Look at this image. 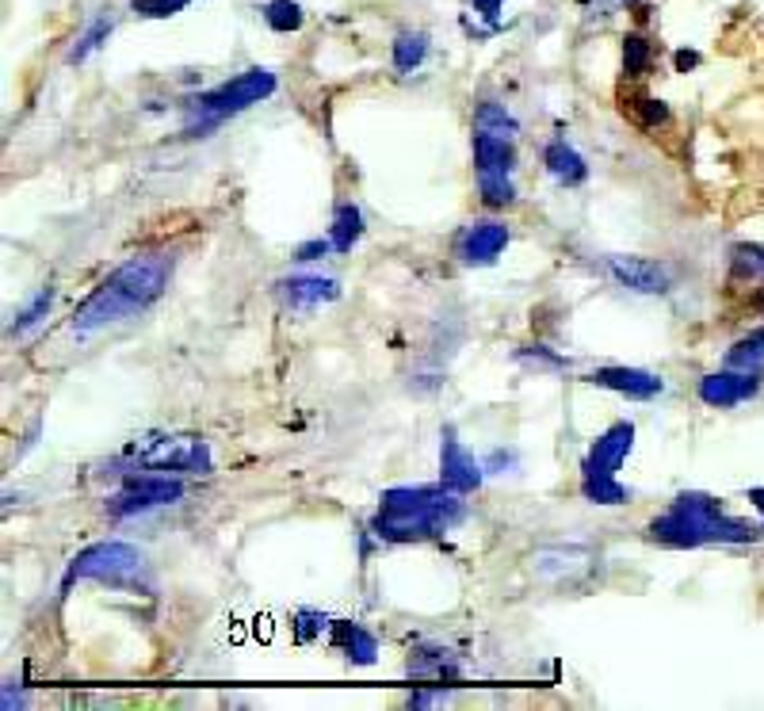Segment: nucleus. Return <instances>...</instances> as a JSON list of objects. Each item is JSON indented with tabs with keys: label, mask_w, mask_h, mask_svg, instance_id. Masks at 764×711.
I'll return each instance as SVG.
<instances>
[{
	"label": "nucleus",
	"mask_w": 764,
	"mask_h": 711,
	"mask_svg": "<svg viewBox=\"0 0 764 711\" xmlns=\"http://www.w3.org/2000/svg\"><path fill=\"white\" fill-rule=\"evenodd\" d=\"M173 268H176L173 253H139V257H131L74 310L69 330L77 337H88V333H100L111 330V325L142 318L168 291Z\"/></svg>",
	"instance_id": "f257e3e1"
},
{
	"label": "nucleus",
	"mask_w": 764,
	"mask_h": 711,
	"mask_svg": "<svg viewBox=\"0 0 764 711\" xmlns=\"http://www.w3.org/2000/svg\"><path fill=\"white\" fill-rule=\"evenodd\" d=\"M466 521L463 493L440 486H394L383 490L372 516V535L379 543H424L444 540L455 524Z\"/></svg>",
	"instance_id": "f03ea898"
},
{
	"label": "nucleus",
	"mask_w": 764,
	"mask_h": 711,
	"mask_svg": "<svg viewBox=\"0 0 764 711\" xmlns=\"http://www.w3.org/2000/svg\"><path fill=\"white\" fill-rule=\"evenodd\" d=\"M646 535L662 547L673 551H691V547H707V543H757L764 529L757 524L742 521V516H730L727 506L711 493L699 490H685L669 501L665 513H657L654 521L646 524Z\"/></svg>",
	"instance_id": "7ed1b4c3"
},
{
	"label": "nucleus",
	"mask_w": 764,
	"mask_h": 711,
	"mask_svg": "<svg viewBox=\"0 0 764 711\" xmlns=\"http://www.w3.org/2000/svg\"><path fill=\"white\" fill-rule=\"evenodd\" d=\"M74 581H100V586L111 589H142V593H150L153 570L139 547H131L123 540H103L77 551L74 563L66 566V578H62V593H69Z\"/></svg>",
	"instance_id": "20e7f679"
},
{
	"label": "nucleus",
	"mask_w": 764,
	"mask_h": 711,
	"mask_svg": "<svg viewBox=\"0 0 764 711\" xmlns=\"http://www.w3.org/2000/svg\"><path fill=\"white\" fill-rule=\"evenodd\" d=\"M634 447V425L631 421H616L593 441L589 455L582 463V498L593 506H627L631 490L619 482V467L627 463Z\"/></svg>",
	"instance_id": "39448f33"
},
{
	"label": "nucleus",
	"mask_w": 764,
	"mask_h": 711,
	"mask_svg": "<svg viewBox=\"0 0 764 711\" xmlns=\"http://www.w3.org/2000/svg\"><path fill=\"white\" fill-rule=\"evenodd\" d=\"M276 89H279V81H276V74H272V69H264V66L245 69V74L230 77V81H222L219 89L196 96V100L188 103L191 123H188V131H184V134H191V138H196V134L219 126L222 119H230V115H237V111L253 108V103L268 100Z\"/></svg>",
	"instance_id": "423d86ee"
},
{
	"label": "nucleus",
	"mask_w": 764,
	"mask_h": 711,
	"mask_svg": "<svg viewBox=\"0 0 764 711\" xmlns=\"http://www.w3.org/2000/svg\"><path fill=\"white\" fill-rule=\"evenodd\" d=\"M512 173H517V146H512V138L474 131V180H478L481 203L494 207V211L517 203Z\"/></svg>",
	"instance_id": "0eeeda50"
},
{
	"label": "nucleus",
	"mask_w": 764,
	"mask_h": 711,
	"mask_svg": "<svg viewBox=\"0 0 764 711\" xmlns=\"http://www.w3.org/2000/svg\"><path fill=\"white\" fill-rule=\"evenodd\" d=\"M123 482L119 490L108 498V513L111 516H139V513H150V509H160V506H176L184 498V482L176 475H165V470H119Z\"/></svg>",
	"instance_id": "6e6552de"
},
{
	"label": "nucleus",
	"mask_w": 764,
	"mask_h": 711,
	"mask_svg": "<svg viewBox=\"0 0 764 711\" xmlns=\"http://www.w3.org/2000/svg\"><path fill=\"white\" fill-rule=\"evenodd\" d=\"M126 455L139 459L142 470H165V475H211L214 459L203 436H157V441L134 444Z\"/></svg>",
	"instance_id": "1a4fd4ad"
},
{
	"label": "nucleus",
	"mask_w": 764,
	"mask_h": 711,
	"mask_svg": "<svg viewBox=\"0 0 764 711\" xmlns=\"http://www.w3.org/2000/svg\"><path fill=\"white\" fill-rule=\"evenodd\" d=\"M509 222L501 219H474L470 226L458 230L455 237V260L466 268H489L497 265L505 249H509Z\"/></svg>",
	"instance_id": "9d476101"
},
{
	"label": "nucleus",
	"mask_w": 764,
	"mask_h": 711,
	"mask_svg": "<svg viewBox=\"0 0 764 711\" xmlns=\"http://www.w3.org/2000/svg\"><path fill=\"white\" fill-rule=\"evenodd\" d=\"M764 387V375L761 371H738V367H722V371H711L699 379L696 395L704 406L711 410H734V406L750 402L757 398Z\"/></svg>",
	"instance_id": "9b49d317"
},
{
	"label": "nucleus",
	"mask_w": 764,
	"mask_h": 711,
	"mask_svg": "<svg viewBox=\"0 0 764 711\" xmlns=\"http://www.w3.org/2000/svg\"><path fill=\"white\" fill-rule=\"evenodd\" d=\"M440 482L452 493H463V498L481 490V482H486V463L466 452L452 425L440 433Z\"/></svg>",
	"instance_id": "f8f14e48"
},
{
	"label": "nucleus",
	"mask_w": 764,
	"mask_h": 711,
	"mask_svg": "<svg viewBox=\"0 0 764 711\" xmlns=\"http://www.w3.org/2000/svg\"><path fill=\"white\" fill-rule=\"evenodd\" d=\"M605 268H608V276L616 279L619 287H627V291L665 295L673 287V271H669V265H662V260H650V257H608Z\"/></svg>",
	"instance_id": "ddd939ff"
},
{
	"label": "nucleus",
	"mask_w": 764,
	"mask_h": 711,
	"mask_svg": "<svg viewBox=\"0 0 764 711\" xmlns=\"http://www.w3.org/2000/svg\"><path fill=\"white\" fill-rule=\"evenodd\" d=\"M589 382L600 390H616V395L631 398V402H650L665 390V379L646 367H623V364H611V367H597L589 371Z\"/></svg>",
	"instance_id": "4468645a"
},
{
	"label": "nucleus",
	"mask_w": 764,
	"mask_h": 711,
	"mask_svg": "<svg viewBox=\"0 0 764 711\" xmlns=\"http://www.w3.org/2000/svg\"><path fill=\"white\" fill-rule=\"evenodd\" d=\"M276 299L284 310H313V307H325V302H336L341 299V284L329 276H287L276 284Z\"/></svg>",
	"instance_id": "2eb2a0df"
},
{
	"label": "nucleus",
	"mask_w": 764,
	"mask_h": 711,
	"mask_svg": "<svg viewBox=\"0 0 764 711\" xmlns=\"http://www.w3.org/2000/svg\"><path fill=\"white\" fill-rule=\"evenodd\" d=\"M333 646L352 666H375L379 662V638L352 620H333Z\"/></svg>",
	"instance_id": "dca6fc26"
},
{
	"label": "nucleus",
	"mask_w": 764,
	"mask_h": 711,
	"mask_svg": "<svg viewBox=\"0 0 764 711\" xmlns=\"http://www.w3.org/2000/svg\"><path fill=\"white\" fill-rule=\"evenodd\" d=\"M543 165H546V173L562 184V188H577V184L589 180V165H585V157L577 154L566 138L546 142V146H543Z\"/></svg>",
	"instance_id": "f3484780"
},
{
	"label": "nucleus",
	"mask_w": 764,
	"mask_h": 711,
	"mask_svg": "<svg viewBox=\"0 0 764 711\" xmlns=\"http://www.w3.org/2000/svg\"><path fill=\"white\" fill-rule=\"evenodd\" d=\"M589 566H593V555L582 547H546L532 558V570L543 574V578H554V581L574 578V574L589 570Z\"/></svg>",
	"instance_id": "a211bd4d"
},
{
	"label": "nucleus",
	"mask_w": 764,
	"mask_h": 711,
	"mask_svg": "<svg viewBox=\"0 0 764 711\" xmlns=\"http://www.w3.org/2000/svg\"><path fill=\"white\" fill-rule=\"evenodd\" d=\"M406 674L409 677H432V681H455L458 677V658L444 646H417L409 651V662H406Z\"/></svg>",
	"instance_id": "6ab92c4d"
},
{
	"label": "nucleus",
	"mask_w": 764,
	"mask_h": 711,
	"mask_svg": "<svg viewBox=\"0 0 764 711\" xmlns=\"http://www.w3.org/2000/svg\"><path fill=\"white\" fill-rule=\"evenodd\" d=\"M364 237V211L356 203H336L333 211V230H329V242L333 253H352Z\"/></svg>",
	"instance_id": "aec40b11"
},
{
	"label": "nucleus",
	"mask_w": 764,
	"mask_h": 711,
	"mask_svg": "<svg viewBox=\"0 0 764 711\" xmlns=\"http://www.w3.org/2000/svg\"><path fill=\"white\" fill-rule=\"evenodd\" d=\"M474 131L481 134H501V138H512V134L520 131V123L512 119V111L505 108V103L497 100H481L478 108H474Z\"/></svg>",
	"instance_id": "412c9836"
},
{
	"label": "nucleus",
	"mask_w": 764,
	"mask_h": 711,
	"mask_svg": "<svg viewBox=\"0 0 764 711\" xmlns=\"http://www.w3.org/2000/svg\"><path fill=\"white\" fill-rule=\"evenodd\" d=\"M424 58H429V35H424V31H401V35L394 38V69H398V74L421 69Z\"/></svg>",
	"instance_id": "4be33fe9"
},
{
	"label": "nucleus",
	"mask_w": 764,
	"mask_h": 711,
	"mask_svg": "<svg viewBox=\"0 0 764 711\" xmlns=\"http://www.w3.org/2000/svg\"><path fill=\"white\" fill-rule=\"evenodd\" d=\"M727 367H738V371H761L764 367V330H753L745 337H738L734 345L727 348Z\"/></svg>",
	"instance_id": "5701e85b"
},
{
	"label": "nucleus",
	"mask_w": 764,
	"mask_h": 711,
	"mask_svg": "<svg viewBox=\"0 0 764 711\" xmlns=\"http://www.w3.org/2000/svg\"><path fill=\"white\" fill-rule=\"evenodd\" d=\"M654 69V43L646 35H627L623 38V74L627 77H646Z\"/></svg>",
	"instance_id": "b1692460"
},
{
	"label": "nucleus",
	"mask_w": 764,
	"mask_h": 711,
	"mask_svg": "<svg viewBox=\"0 0 764 711\" xmlns=\"http://www.w3.org/2000/svg\"><path fill=\"white\" fill-rule=\"evenodd\" d=\"M302 4L299 0H268L264 4V23H268L276 35H291V31L302 27Z\"/></svg>",
	"instance_id": "393cba45"
},
{
	"label": "nucleus",
	"mask_w": 764,
	"mask_h": 711,
	"mask_svg": "<svg viewBox=\"0 0 764 711\" xmlns=\"http://www.w3.org/2000/svg\"><path fill=\"white\" fill-rule=\"evenodd\" d=\"M111 31H115V20H111L108 12H103V15H96V20H92V23H88V27H85V35L77 38V46H74V51H69V66H77V62H85V58H88V54H92V51H100V46L108 43V35H111Z\"/></svg>",
	"instance_id": "a878e982"
},
{
	"label": "nucleus",
	"mask_w": 764,
	"mask_h": 711,
	"mask_svg": "<svg viewBox=\"0 0 764 711\" xmlns=\"http://www.w3.org/2000/svg\"><path fill=\"white\" fill-rule=\"evenodd\" d=\"M51 307H54V287L46 284V287H38L35 299H31L27 307H23L20 314H15V322H12V337H23V333L35 330V325L43 322L46 314H51Z\"/></svg>",
	"instance_id": "bb28decb"
},
{
	"label": "nucleus",
	"mask_w": 764,
	"mask_h": 711,
	"mask_svg": "<svg viewBox=\"0 0 764 711\" xmlns=\"http://www.w3.org/2000/svg\"><path fill=\"white\" fill-rule=\"evenodd\" d=\"M623 111L639 126H662V123H669V108H665L662 100H654V96H646V92L631 96V100L623 103Z\"/></svg>",
	"instance_id": "cd10ccee"
},
{
	"label": "nucleus",
	"mask_w": 764,
	"mask_h": 711,
	"mask_svg": "<svg viewBox=\"0 0 764 711\" xmlns=\"http://www.w3.org/2000/svg\"><path fill=\"white\" fill-rule=\"evenodd\" d=\"M329 627H333V620H329L325 612H318V609H299V612H295V623H291L295 643H299V646H310L313 638H321Z\"/></svg>",
	"instance_id": "c85d7f7f"
},
{
	"label": "nucleus",
	"mask_w": 764,
	"mask_h": 711,
	"mask_svg": "<svg viewBox=\"0 0 764 711\" xmlns=\"http://www.w3.org/2000/svg\"><path fill=\"white\" fill-rule=\"evenodd\" d=\"M517 364L532 367V371H566L569 359L554 356L551 348H543V345H524V348L517 353Z\"/></svg>",
	"instance_id": "c756f323"
},
{
	"label": "nucleus",
	"mask_w": 764,
	"mask_h": 711,
	"mask_svg": "<svg viewBox=\"0 0 764 711\" xmlns=\"http://www.w3.org/2000/svg\"><path fill=\"white\" fill-rule=\"evenodd\" d=\"M730 260H734L738 276L764 279V249L761 245H734V249H730Z\"/></svg>",
	"instance_id": "7c9ffc66"
},
{
	"label": "nucleus",
	"mask_w": 764,
	"mask_h": 711,
	"mask_svg": "<svg viewBox=\"0 0 764 711\" xmlns=\"http://www.w3.org/2000/svg\"><path fill=\"white\" fill-rule=\"evenodd\" d=\"M191 0H131L134 15H142V20H168V15L184 12Z\"/></svg>",
	"instance_id": "2f4dec72"
},
{
	"label": "nucleus",
	"mask_w": 764,
	"mask_h": 711,
	"mask_svg": "<svg viewBox=\"0 0 764 711\" xmlns=\"http://www.w3.org/2000/svg\"><path fill=\"white\" fill-rule=\"evenodd\" d=\"M329 253H333V242H329V237H310V242H302L299 249H295V260H299V265H313V260L329 257Z\"/></svg>",
	"instance_id": "473e14b6"
},
{
	"label": "nucleus",
	"mask_w": 764,
	"mask_h": 711,
	"mask_svg": "<svg viewBox=\"0 0 764 711\" xmlns=\"http://www.w3.org/2000/svg\"><path fill=\"white\" fill-rule=\"evenodd\" d=\"M470 4H474V12H478L481 20L497 23V15H501V4H505V0H470Z\"/></svg>",
	"instance_id": "72a5a7b5"
},
{
	"label": "nucleus",
	"mask_w": 764,
	"mask_h": 711,
	"mask_svg": "<svg viewBox=\"0 0 764 711\" xmlns=\"http://www.w3.org/2000/svg\"><path fill=\"white\" fill-rule=\"evenodd\" d=\"M673 66H677V74H688V69L699 66V54L696 51H677V54H673Z\"/></svg>",
	"instance_id": "f704fd0d"
},
{
	"label": "nucleus",
	"mask_w": 764,
	"mask_h": 711,
	"mask_svg": "<svg viewBox=\"0 0 764 711\" xmlns=\"http://www.w3.org/2000/svg\"><path fill=\"white\" fill-rule=\"evenodd\" d=\"M512 459H517L512 452H494L486 459V470H494V475H497V467H512Z\"/></svg>",
	"instance_id": "c9c22d12"
},
{
	"label": "nucleus",
	"mask_w": 764,
	"mask_h": 711,
	"mask_svg": "<svg viewBox=\"0 0 764 711\" xmlns=\"http://www.w3.org/2000/svg\"><path fill=\"white\" fill-rule=\"evenodd\" d=\"M745 498L753 501V509H757L761 521H764V486H753V490H745ZM761 529H764V524H761Z\"/></svg>",
	"instance_id": "e433bc0d"
},
{
	"label": "nucleus",
	"mask_w": 764,
	"mask_h": 711,
	"mask_svg": "<svg viewBox=\"0 0 764 711\" xmlns=\"http://www.w3.org/2000/svg\"><path fill=\"white\" fill-rule=\"evenodd\" d=\"M753 307H757V310H761V314H764V291L757 295V299H753Z\"/></svg>",
	"instance_id": "4c0bfd02"
},
{
	"label": "nucleus",
	"mask_w": 764,
	"mask_h": 711,
	"mask_svg": "<svg viewBox=\"0 0 764 711\" xmlns=\"http://www.w3.org/2000/svg\"><path fill=\"white\" fill-rule=\"evenodd\" d=\"M623 4H639V0H623Z\"/></svg>",
	"instance_id": "58836bf2"
}]
</instances>
